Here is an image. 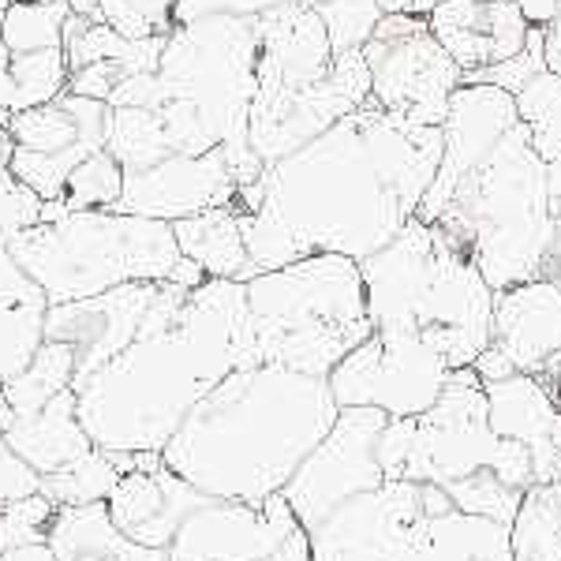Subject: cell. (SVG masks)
<instances>
[{
  "instance_id": "6da1fadb",
  "label": "cell",
  "mask_w": 561,
  "mask_h": 561,
  "mask_svg": "<svg viewBox=\"0 0 561 561\" xmlns=\"http://www.w3.org/2000/svg\"><path fill=\"white\" fill-rule=\"evenodd\" d=\"M442 161V128L359 105L240 187L255 274L311 255L364 262L420 214Z\"/></svg>"
},
{
  "instance_id": "7a4b0ae2",
  "label": "cell",
  "mask_w": 561,
  "mask_h": 561,
  "mask_svg": "<svg viewBox=\"0 0 561 561\" xmlns=\"http://www.w3.org/2000/svg\"><path fill=\"white\" fill-rule=\"evenodd\" d=\"M240 367H255L243 280L161 285L139 337L71 382L79 423L105 454H161L187 412Z\"/></svg>"
},
{
  "instance_id": "3957f363",
  "label": "cell",
  "mask_w": 561,
  "mask_h": 561,
  "mask_svg": "<svg viewBox=\"0 0 561 561\" xmlns=\"http://www.w3.org/2000/svg\"><path fill=\"white\" fill-rule=\"evenodd\" d=\"M330 382L255 364L221 378L161 449L169 472L225 502L280 494L337 420Z\"/></svg>"
},
{
  "instance_id": "277c9868",
  "label": "cell",
  "mask_w": 561,
  "mask_h": 561,
  "mask_svg": "<svg viewBox=\"0 0 561 561\" xmlns=\"http://www.w3.org/2000/svg\"><path fill=\"white\" fill-rule=\"evenodd\" d=\"M438 225L486 277L494 293L542 277L554 240L547 161L517 124L486 153L483 165L460 180Z\"/></svg>"
},
{
  "instance_id": "5b68a950",
  "label": "cell",
  "mask_w": 561,
  "mask_h": 561,
  "mask_svg": "<svg viewBox=\"0 0 561 561\" xmlns=\"http://www.w3.org/2000/svg\"><path fill=\"white\" fill-rule=\"evenodd\" d=\"M20 266L42 285L49 307L90 300L135 280L198 288L206 280L180 255L173 225L121 210H71L8 243Z\"/></svg>"
},
{
  "instance_id": "8992f818",
  "label": "cell",
  "mask_w": 561,
  "mask_h": 561,
  "mask_svg": "<svg viewBox=\"0 0 561 561\" xmlns=\"http://www.w3.org/2000/svg\"><path fill=\"white\" fill-rule=\"evenodd\" d=\"M255 364L330 378V370L375 333L359 262L311 255L243 280Z\"/></svg>"
},
{
  "instance_id": "52a82bcc",
  "label": "cell",
  "mask_w": 561,
  "mask_h": 561,
  "mask_svg": "<svg viewBox=\"0 0 561 561\" xmlns=\"http://www.w3.org/2000/svg\"><path fill=\"white\" fill-rule=\"evenodd\" d=\"M161 98L195 108L229 153L240 187L262 176V161L248 147L251 105L259 94V23L237 15L180 23L169 31L158 65Z\"/></svg>"
},
{
  "instance_id": "ba28073f",
  "label": "cell",
  "mask_w": 561,
  "mask_h": 561,
  "mask_svg": "<svg viewBox=\"0 0 561 561\" xmlns=\"http://www.w3.org/2000/svg\"><path fill=\"white\" fill-rule=\"evenodd\" d=\"M375 454L386 479H409V483L449 486L483 468H491L517 491L536 483L528 449L491 431L486 389L472 367L454 370L442 397L423 415L386 420Z\"/></svg>"
},
{
  "instance_id": "9c48e42d",
  "label": "cell",
  "mask_w": 561,
  "mask_h": 561,
  "mask_svg": "<svg viewBox=\"0 0 561 561\" xmlns=\"http://www.w3.org/2000/svg\"><path fill=\"white\" fill-rule=\"evenodd\" d=\"M449 375L454 367L423 341V333L375 330L325 382L337 409H378L389 420H412L438 401Z\"/></svg>"
},
{
  "instance_id": "30bf717a",
  "label": "cell",
  "mask_w": 561,
  "mask_h": 561,
  "mask_svg": "<svg viewBox=\"0 0 561 561\" xmlns=\"http://www.w3.org/2000/svg\"><path fill=\"white\" fill-rule=\"evenodd\" d=\"M364 60L370 71V102L431 128H442L449 98L465 83V71L438 45L427 20L412 15H382L364 45Z\"/></svg>"
},
{
  "instance_id": "8fae6325",
  "label": "cell",
  "mask_w": 561,
  "mask_h": 561,
  "mask_svg": "<svg viewBox=\"0 0 561 561\" xmlns=\"http://www.w3.org/2000/svg\"><path fill=\"white\" fill-rule=\"evenodd\" d=\"M386 420L389 415L378 409H341L325 438L304 457V465L280 491L304 531L322 524L356 494L386 483L375 454Z\"/></svg>"
},
{
  "instance_id": "7c38bea8",
  "label": "cell",
  "mask_w": 561,
  "mask_h": 561,
  "mask_svg": "<svg viewBox=\"0 0 561 561\" xmlns=\"http://www.w3.org/2000/svg\"><path fill=\"white\" fill-rule=\"evenodd\" d=\"M367 102H370V71L364 49L341 53V57H333L330 76L319 79L314 87L251 105L248 147L262 161V169H266L307 147L311 139H319L325 128H333V124L345 121L348 113H356Z\"/></svg>"
},
{
  "instance_id": "4fadbf2b",
  "label": "cell",
  "mask_w": 561,
  "mask_h": 561,
  "mask_svg": "<svg viewBox=\"0 0 561 561\" xmlns=\"http://www.w3.org/2000/svg\"><path fill=\"white\" fill-rule=\"evenodd\" d=\"M427 513V483L386 479L307 531L314 561H404Z\"/></svg>"
},
{
  "instance_id": "5bb4252c",
  "label": "cell",
  "mask_w": 561,
  "mask_h": 561,
  "mask_svg": "<svg viewBox=\"0 0 561 561\" xmlns=\"http://www.w3.org/2000/svg\"><path fill=\"white\" fill-rule=\"evenodd\" d=\"M300 528L280 494L266 502L210 497L180 524L169 542V561H270V554Z\"/></svg>"
},
{
  "instance_id": "9a60e30c",
  "label": "cell",
  "mask_w": 561,
  "mask_h": 561,
  "mask_svg": "<svg viewBox=\"0 0 561 561\" xmlns=\"http://www.w3.org/2000/svg\"><path fill=\"white\" fill-rule=\"evenodd\" d=\"M520 124L517 98L491 83H460L449 98V113L442 121V161L427 198L420 203V221H438L446 203L454 198L460 180L483 165L486 153Z\"/></svg>"
},
{
  "instance_id": "2e32d148",
  "label": "cell",
  "mask_w": 561,
  "mask_h": 561,
  "mask_svg": "<svg viewBox=\"0 0 561 561\" xmlns=\"http://www.w3.org/2000/svg\"><path fill=\"white\" fill-rule=\"evenodd\" d=\"M237 195L240 180L225 147H217L210 153H173L142 173H124V195L113 210L173 225L203 210L232 206Z\"/></svg>"
},
{
  "instance_id": "e0dca14e",
  "label": "cell",
  "mask_w": 561,
  "mask_h": 561,
  "mask_svg": "<svg viewBox=\"0 0 561 561\" xmlns=\"http://www.w3.org/2000/svg\"><path fill=\"white\" fill-rule=\"evenodd\" d=\"M442 229L412 217L382 251L359 262L367 314L375 330L420 333V314L438 266Z\"/></svg>"
},
{
  "instance_id": "ac0fdd59",
  "label": "cell",
  "mask_w": 561,
  "mask_h": 561,
  "mask_svg": "<svg viewBox=\"0 0 561 561\" xmlns=\"http://www.w3.org/2000/svg\"><path fill=\"white\" fill-rule=\"evenodd\" d=\"M165 280H135V285L108 288L90 300L49 307L45 319V341H68L76 348V378L94 375L98 367L108 364L116 352H124L139 337L153 300H158Z\"/></svg>"
},
{
  "instance_id": "d6986e66",
  "label": "cell",
  "mask_w": 561,
  "mask_h": 561,
  "mask_svg": "<svg viewBox=\"0 0 561 561\" xmlns=\"http://www.w3.org/2000/svg\"><path fill=\"white\" fill-rule=\"evenodd\" d=\"M517 375L554 382L561 375V285L536 277L494 293V341Z\"/></svg>"
},
{
  "instance_id": "ffe728a7",
  "label": "cell",
  "mask_w": 561,
  "mask_h": 561,
  "mask_svg": "<svg viewBox=\"0 0 561 561\" xmlns=\"http://www.w3.org/2000/svg\"><path fill=\"white\" fill-rule=\"evenodd\" d=\"M259 94L255 102L285 98L330 76L333 49L314 8L296 0L259 15Z\"/></svg>"
},
{
  "instance_id": "44dd1931",
  "label": "cell",
  "mask_w": 561,
  "mask_h": 561,
  "mask_svg": "<svg viewBox=\"0 0 561 561\" xmlns=\"http://www.w3.org/2000/svg\"><path fill=\"white\" fill-rule=\"evenodd\" d=\"M427 26L465 76L517 57L531 31L517 0H442Z\"/></svg>"
},
{
  "instance_id": "7402d4cb",
  "label": "cell",
  "mask_w": 561,
  "mask_h": 561,
  "mask_svg": "<svg viewBox=\"0 0 561 561\" xmlns=\"http://www.w3.org/2000/svg\"><path fill=\"white\" fill-rule=\"evenodd\" d=\"M210 502V494L195 491L187 479L169 472L165 465L150 472H128L116 479L108 494V520L116 524L124 539L150 550H169V542L180 531L198 505Z\"/></svg>"
},
{
  "instance_id": "603a6c76",
  "label": "cell",
  "mask_w": 561,
  "mask_h": 561,
  "mask_svg": "<svg viewBox=\"0 0 561 561\" xmlns=\"http://www.w3.org/2000/svg\"><path fill=\"white\" fill-rule=\"evenodd\" d=\"M486 389V420L497 438H510L531 454L536 483H550L554 460L561 457L554 449V423L561 420L550 386L539 382L536 375H510L497 382H483Z\"/></svg>"
},
{
  "instance_id": "cb8c5ba5",
  "label": "cell",
  "mask_w": 561,
  "mask_h": 561,
  "mask_svg": "<svg viewBox=\"0 0 561 561\" xmlns=\"http://www.w3.org/2000/svg\"><path fill=\"white\" fill-rule=\"evenodd\" d=\"M404 561H513L510 528L460 513L446 486L427 483V513L412 536Z\"/></svg>"
},
{
  "instance_id": "d4e9b609",
  "label": "cell",
  "mask_w": 561,
  "mask_h": 561,
  "mask_svg": "<svg viewBox=\"0 0 561 561\" xmlns=\"http://www.w3.org/2000/svg\"><path fill=\"white\" fill-rule=\"evenodd\" d=\"M45 319L49 300L42 285L0 243V386L20 375L45 345Z\"/></svg>"
},
{
  "instance_id": "484cf974",
  "label": "cell",
  "mask_w": 561,
  "mask_h": 561,
  "mask_svg": "<svg viewBox=\"0 0 561 561\" xmlns=\"http://www.w3.org/2000/svg\"><path fill=\"white\" fill-rule=\"evenodd\" d=\"M4 442L38 476L57 472V468L71 465L76 457H83L87 449H94V442H90L87 427L79 423L76 393H71V389H65L60 397H53V401L45 404L42 412L15 420L12 427H8Z\"/></svg>"
},
{
  "instance_id": "4316f807",
  "label": "cell",
  "mask_w": 561,
  "mask_h": 561,
  "mask_svg": "<svg viewBox=\"0 0 561 561\" xmlns=\"http://www.w3.org/2000/svg\"><path fill=\"white\" fill-rule=\"evenodd\" d=\"M180 255L195 262L206 277L217 280H251L255 266L243 240V217L237 206H217L184 221H173Z\"/></svg>"
},
{
  "instance_id": "83f0119b",
  "label": "cell",
  "mask_w": 561,
  "mask_h": 561,
  "mask_svg": "<svg viewBox=\"0 0 561 561\" xmlns=\"http://www.w3.org/2000/svg\"><path fill=\"white\" fill-rule=\"evenodd\" d=\"M45 542L57 561H131L139 542L124 539L116 524L108 520V505H68L57 510Z\"/></svg>"
},
{
  "instance_id": "f1b7e54d",
  "label": "cell",
  "mask_w": 561,
  "mask_h": 561,
  "mask_svg": "<svg viewBox=\"0 0 561 561\" xmlns=\"http://www.w3.org/2000/svg\"><path fill=\"white\" fill-rule=\"evenodd\" d=\"M71 378H76V348H71L68 341H45V345L34 352L31 364L15 378H8L0 389H4L15 420H23V415L42 412L53 397L71 389Z\"/></svg>"
},
{
  "instance_id": "f546056e",
  "label": "cell",
  "mask_w": 561,
  "mask_h": 561,
  "mask_svg": "<svg viewBox=\"0 0 561 561\" xmlns=\"http://www.w3.org/2000/svg\"><path fill=\"white\" fill-rule=\"evenodd\" d=\"M513 561H561V497L550 483L524 491L517 517L510 524Z\"/></svg>"
},
{
  "instance_id": "4dcf8cb0",
  "label": "cell",
  "mask_w": 561,
  "mask_h": 561,
  "mask_svg": "<svg viewBox=\"0 0 561 561\" xmlns=\"http://www.w3.org/2000/svg\"><path fill=\"white\" fill-rule=\"evenodd\" d=\"M105 150L121 161L124 173H142V169L173 158L158 108H108Z\"/></svg>"
},
{
  "instance_id": "1f68e13d",
  "label": "cell",
  "mask_w": 561,
  "mask_h": 561,
  "mask_svg": "<svg viewBox=\"0 0 561 561\" xmlns=\"http://www.w3.org/2000/svg\"><path fill=\"white\" fill-rule=\"evenodd\" d=\"M116 479H121V472H116L113 457L94 446V449H87L83 457L71 460V465L42 476L38 491L49 497L57 510H68V505H98V502H108Z\"/></svg>"
},
{
  "instance_id": "d6a6232c",
  "label": "cell",
  "mask_w": 561,
  "mask_h": 561,
  "mask_svg": "<svg viewBox=\"0 0 561 561\" xmlns=\"http://www.w3.org/2000/svg\"><path fill=\"white\" fill-rule=\"evenodd\" d=\"M68 4H38V0H12L0 23V45L8 57L42 49H65V20Z\"/></svg>"
},
{
  "instance_id": "836d02e7",
  "label": "cell",
  "mask_w": 561,
  "mask_h": 561,
  "mask_svg": "<svg viewBox=\"0 0 561 561\" xmlns=\"http://www.w3.org/2000/svg\"><path fill=\"white\" fill-rule=\"evenodd\" d=\"M517 98V116L528 128L531 147L542 161H561V76L542 71L520 90Z\"/></svg>"
},
{
  "instance_id": "e575fe53",
  "label": "cell",
  "mask_w": 561,
  "mask_h": 561,
  "mask_svg": "<svg viewBox=\"0 0 561 561\" xmlns=\"http://www.w3.org/2000/svg\"><path fill=\"white\" fill-rule=\"evenodd\" d=\"M8 76H12V87H15V113H23V108L57 102L68 90L71 68H68L65 49H42V53L8 57Z\"/></svg>"
},
{
  "instance_id": "d590c367",
  "label": "cell",
  "mask_w": 561,
  "mask_h": 561,
  "mask_svg": "<svg viewBox=\"0 0 561 561\" xmlns=\"http://www.w3.org/2000/svg\"><path fill=\"white\" fill-rule=\"evenodd\" d=\"M121 195H124V169H121V161L102 147L71 169L60 203H65L68 210H113V206L121 203Z\"/></svg>"
},
{
  "instance_id": "8d00e7d4",
  "label": "cell",
  "mask_w": 561,
  "mask_h": 561,
  "mask_svg": "<svg viewBox=\"0 0 561 561\" xmlns=\"http://www.w3.org/2000/svg\"><path fill=\"white\" fill-rule=\"evenodd\" d=\"M446 494H449V502H454L460 513L497 520V524H505V528L513 524V517H517V510L524 502V491L510 486L505 479H497L491 468H483V472L449 483Z\"/></svg>"
},
{
  "instance_id": "74e56055",
  "label": "cell",
  "mask_w": 561,
  "mask_h": 561,
  "mask_svg": "<svg viewBox=\"0 0 561 561\" xmlns=\"http://www.w3.org/2000/svg\"><path fill=\"white\" fill-rule=\"evenodd\" d=\"M325 26V38H330L333 57L341 53H356L370 42V34L382 23V8L378 0H325L314 8Z\"/></svg>"
},
{
  "instance_id": "f35d334b",
  "label": "cell",
  "mask_w": 561,
  "mask_h": 561,
  "mask_svg": "<svg viewBox=\"0 0 561 561\" xmlns=\"http://www.w3.org/2000/svg\"><path fill=\"white\" fill-rule=\"evenodd\" d=\"M176 0H102L94 23H108L124 38H158L173 31Z\"/></svg>"
},
{
  "instance_id": "ab89813d",
  "label": "cell",
  "mask_w": 561,
  "mask_h": 561,
  "mask_svg": "<svg viewBox=\"0 0 561 561\" xmlns=\"http://www.w3.org/2000/svg\"><path fill=\"white\" fill-rule=\"evenodd\" d=\"M53 517H57V505L42 491L20 497V502H8L0 510V554L12 547H23V542H42Z\"/></svg>"
},
{
  "instance_id": "60d3db41",
  "label": "cell",
  "mask_w": 561,
  "mask_h": 561,
  "mask_svg": "<svg viewBox=\"0 0 561 561\" xmlns=\"http://www.w3.org/2000/svg\"><path fill=\"white\" fill-rule=\"evenodd\" d=\"M542 26H531L528 31V42H524V49L517 57L502 60V65H491L483 71H472V76H465V83H491V87H502L510 90V94H520L524 87L531 83L536 76L547 71V57H542Z\"/></svg>"
},
{
  "instance_id": "b9f144b4",
  "label": "cell",
  "mask_w": 561,
  "mask_h": 561,
  "mask_svg": "<svg viewBox=\"0 0 561 561\" xmlns=\"http://www.w3.org/2000/svg\"><path fill=\"white\" fill-rule=\"evenodd\" d=\"M42 198L23 184L8 165H0V243H12L26 229L42 225Z\"/></svg>"
},
{
  "instance_id": "7bdbcfd3",
  "label": "cell",
  "mask_w": 561,
  "mask_h": 561,
  "mask_svg": "<svg viewBox=\"0 0 561 561\" xmlns=\"http://www.w3.org/2000/svg\"><path fill=\"white\" fill-rule=\"evenodd\" d=\"M288 0H176L173 26L210 20V15H237V20H259V15L274 12Z\"/></svg>"
},
{
  "instance_id": "ee69618b",
  "label": "cell",
  "mask_w": 561,
  "mask_h": 561,
  "mask_svg": "<svg viewBox=\"0 0 561 561\" xmlns=\"http://www.w3.org/2000/svg\"><path fill=\"white\" fill-rule=\"evenodd\" d=\"M131 71L121 65V60H98V65H87V68H76L68 76V90L79 98H94V102H105L116 94V87L128 79Z\"/></svg>"
},
{
  "instance_id": "f6af8a7d",
  "label": "cell",
  "mask_w": 561,
  "mask_h": 561,
  "mask_svg": "<svg viewBox=\"0 0 561 561\" xmlns=\"http://www.w3.org/2000/svg\"><path fill=\"white\" fill-rule=\"evenodd\" d=\"M38 486H42V476L34 472V468L8 446L4 434H0V510H4L8 502L38 494Z\"/></svg>"
},
{
  "instance_id": "bcb514c9",
  "label": "cell",
  "mask_w": 561,
  "mask_h": 561,
  "mask_svg": "<svg viewBox=\"0 0 561 561\" xmlns=\"http://www.w3.org/2000/svg\"><path fill=\"white\" fill-rule=\"evenodd\" d=\"M270 561H314V554H311V539H307V531H304V528H296L293 536L280 542L274 554H270Z\"/></svg>"
},
{
  "instance_id": "7dc6e473",
  "label": "cell",
  "mask_w": 561,
  "mask_h": 561,
  "mask_svg": "<svg viewBox=\"0 0 561 561\" xmlns=\"http://www.w3.org/2000/svg\"><path fill=\"white\" fill-rule=\"evenodd\" d=\"M517 4L531 26H550L561 20V0H517Z\"/></svg>"
},
{
  "instance_id": "c3c4849f",
  "label": "cell",
  "mask_w": 561,
  "mask_h": 561,
  "mask_svg": "<svg viewBox=\"0 0 561 561\" xmlns=\"http://www.w3.org/2000/svg\"><path fill=\"white\" fill-rule=\"evenodd\" d=\"M442 0H378L382 15H412V20H427Z\"/></svg>"
},
{
  "instance_id": "681fc988",
  "label": "cell",
  "mask_w": 561,
  "mask_h": 561,
  "mask_svg": "<svg viewBox=\"0 0 561 561\" xmlns=\"http://www.w3.org/2000/svg\"><path fill=\"white\" fill-rule=\"evenodd\" d=\"M0 561H57L49 542H23V547H12L0 554Z\"/></svg>"
},
{
  "instance_id": "f907efd6",
  "label": "cell",
  "mask_w": 561,
  "mask_h": 561,
  "mask_svg": "<svg viewBox=\"0 0 561 561\" xmlns=\"http://www.w3.org/2000/svg\"><path fill=\"white\" fill-rule=\"evenodd\" d=\"M542 57H547V71L561 76V20H554L550 26H542Z\"/></svg>"
},
{
  "instance_id": "816d5d0a",
  "label": "cell",
  "mask_w": 561,
  "mask_h": 561,
  "mask_svg": "<svg viewBox=\"0 0 561 561\" xmlns=\"http://www.w3.org/2000/svg\"><path fill=\"white\" fill-rule=\"evenodd\" d=\"M68 8L76 15H83V20L94 23L98 20V8H102V0H68Z\"/></svg>"
},
{
  "instance_id": "f5cc1de1",
  "label": "cell",
  "mask_w": 561,
  "mask_h": 561,
  "mask_svg": "<svg viewBox=\"0 0 561 561\" xmlns=\"http://www.w3.org/2000/svg\"><path fill=\"white\" fill-rule=\"evenodd\" d=\"M15 423V412H12V404H8V397H4V389H0V434H8V427Z\"/></svg>"
},
{
  "instance_id": "db71d44e",
  "label": "cell",
  "mask_w": 561,
  "mask_h": 561,
  "mask_svg": "<svg viewBox=\"0 0 561 561\" xmlns=\"http://www.w3.org/2000/svg\"><path fill=\"white\" fill-rule=\"evenodd\" d=\"M8 4H12V0H0V23H4ZM4 65H8V53H4V45H0V68H4Z\"/></svg>"
},
{
  "instance_id": "11a10c76",
  "label": "cell",
  "mask_w": 561,
  "mask_h": 561,
  "mask_svg": "<svg viewBox=\"0 0 561 561\" xmlns=\"http://www.w3.org/2000/svg\"><path fill=\"white\" fill-rule=\"evenodd\" d=\"M550 486H554L558 497H561V457L554 460V472H550Z\"/></svg>"
},
{
  "instance_id": "9f6ffc18",
  "label": "cell",
  "mask_w": 561,
  "mask_h": 561,
  "mask_svg": "<svg viewBox=\"0 0 561 561\" xmlns=\"http://www.w3.org/2000/svg\"><path fill=\"white\" fill-rule=\"evenodd\" d=\"M550 397H554V404H558V412H561V375L550 382Z\"/></svg>"
},
{
  "instance_id": "6f0895ef",
  "label": "cell",
  "mask_w": 561,
  "mask_h": 561,
  "mask_svg": "<svg viewBox=\"0 0 561 561\" xmlns=\"http://www.w3.org/2000/svg\"><path fill=\"white\" fill-rule=\"evenodd\" d=\"M296 4H304V8H319V4H325V0H296Z\"/></svg>"
},
{
  "instance_id": "680465c9",
  "label": "cell",
  "mask_w": 561,
  "mask_h": 561,
  "mask_svg": "<svg viewBox=\"0 0 561 561\" xmlns=\"http://www.w3.org/2000/svg\"><path fill=\"white\" fill-rule=\"evenodd\" d=\"M38 4H68V0H38Z\"/></svg>"
},
{
  "instance_id": "91938a15",
  "label": "cell",
  "mask_w": 561,
  "mask_h": 561,
  "mask_svg": "<svg viewBox=\"0 0 561 561\" xmlns=\"http://www.w3.org/2000/svg\"><path fill=\"white\" fill-rule=\"evenodd\" d=\"M554 280H558V285H561V270H558V274H554Z\"/></svg>"
},
{
  "instance_id": "94428289",
  "label": "cell",
  "mask_w": 561,
  "mask_h": 561,
  "mask_svg": "<svg viewBox=\"0 0 561 561\" xmlns=\"http://www.w3.org/2000/svg\"><path fill=\"white\" fill-rule=\"evenodd\" d=\"M483 4H491V0H483Z\"/></svg>"
}]
</instances>
